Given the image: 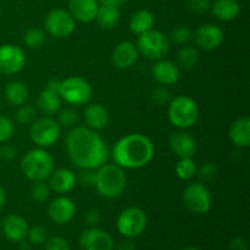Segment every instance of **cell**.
<instances>
[{
    "instance_id": "1",
    "label": "cell",
    "mask_w": 250,
    "mask_h": 250,
    "mask_svg": "<svg viewBox=\"0 0 250 250\" xmlns=\"http://www.w3.org/2000/svg\"><path fill=\"white\" fill-rule=\"evenodd\" d=\"M68 158L78 168L97 170L106 163L109 149L97 131L88 127H73L66 136Z\"/></svg>"
},
{
    "instance_id": "2",
    "label": "cell",
    "mask_w": 250,
    "mask_h": 250,
    "mask_svg": "<svg viewBox=\"0 0 250 250\" xmlns=\"http://www.w3.org/2000/svg\"><path fill=\"white\" fill-rule=\"evenodd\" d=\"M155 146L149 137L132 133L122 137L115 143L111 155L114 163L122 168H141L154 158Z\"/></svg>"
},
{
    "instance_id": "3",
    "label": "cell",
    "mask_w": 250,
    "mask_h": 250,
    "mask_svg": "<svg viewBox=\"0 0 250 250\" xmlns=\"http://www.w3.org/2000/svg\"><path fill=\"white\" fill-rule=\"evenodd\" d=\"M127 177L125 170L116 164H106L100 166L97 171L98 193L106 199H114L125 192Z\"/></svg>"
},
{
    "instance_id": "4",
    "label": "cell",
    "mask_w": 250,
    "mask_h": 250,
    "mask_svg": "<svg viewBox=\"0 0 250 250\" xmlns=\"http://www.w3.org/2000/svg\"><path fill=\"white\" fill-rule=\"evenodd\" d=\"M21 170L23 175L33 182L45 181L54 171V159L45 149H32L22 158Z\"/></svg>"
},
{
    "instance_id": "5",
    "label": "cell",
    "mask_w": 250,
    "mask_h": 250,
    "mask_svg": "<svg viewBox=\"0 0 250 250\" xmlns=\"http://www.w3.org/2000/svg\"><path fill=\"white\" fill-rule=\"evenodd\" d=\"M167 116L171 124L177 128H189L198 121L199 107L192 98L180 95L168 103Z\"/></svg>"
},
{
    "instance_id": "6",
    "label": "cell",
    "mask_w": 250,
    "mask_h": 250,
    "mask_svg": "<svg viewBox=\"0 0 250 250\" xmlns=\"http://www.w3.org/2000/svg\"><path fill=\"white\" fill-rule=\"evenodd\" d=\"M148 217L141 208L129 207L120 212L116 221L117 231L126 238H136L146 231Z\"/></svg>"
},
{
    "instance_id": "7",
    "label": "cell",
    "mask_w": 250,
    "mask_h": 250,
    "mask_svg": "<svg viewBox=\"0 0 250 250\" xmlns=\"http://www.w3.org/2000/svg\"><path fill=\"white\" fill-rule=\"evenodd\" d=\"M61 134V127L54 119L49 116L36 119L31 124L29 137L38 148L46 149L54 146L59 141Z\"/></svg>"
},
{
    "instance_id": "8",
    "label": "cell",
    "mask_w": 250,
    "mask_h": 250,
    "mask_svg": "<svg viewBox=\"0 0 250 250\" xmlns=\"http://www.w3.org/2000/svg\"><path fill=\"white\" fill-rule=\"evenodd\" d=\"M137 48L143 56L150 60H160L170 50V39L163 32L150 29L141 34L137 42Z\"/></svg>"
},
{
    "instance_id": "9",
    "label": "cell",
    "mask_w": 250,
    "mask_h": 250,
    "mask_svg": "<svg viewBox=\"0 0 250 250\" xmlns=\"http://www.w3.org/2000/svg\"><path fill=\"white\" fill-rule=\"evenodd\" d=\"M60 98L71 105L87 104L92 98V85L80 76H71L61 81Z\"/></svg>"
},
{
    "instance_id": "10",
    "label": "cell",
    "mask_w": 250,
    "mask_h": 250,
    "mask_svg": "<svg viewBox=\"0 0 250 250\" xmlns=\"http://www.w3.org/2000/svg\"><path fill=\"white\" fill-rule=\"evenodd\" d=\"M183 204L193 214L203 215L211 209L212 198L204 183L195 182L187 186L182 195Z\"/></svg>"
},
{
    "instance_id": "11",
    "label": "cell",
    "mask_w": 250,
    "mask_h": 250,
    "mask_svg": "<svg viewBox=\"0 0 250 250\" xmlns=\"http://www.w3.org/2000/svg\"><path fill=\"white\" fill-rule=\"evenodd\" d=\"M44 26L50 36L55 38H66L75 32L76 21L66 10L55 9L46 15Z\"/></svg>"
},
{
    "instance_id": "12",
    "label": "cell",
    "mask_w": 250,
    "mask_h": 250,
    "mask_svg": "<svg viewBox=\"0 0 250 250\" xmlns=\"http://www.w3.org/2000/svg\"><path fill=\"white\" fill-rule=\"evenodd\" d=\"M26 65V54L15 44L0 45V73L11 76L19 73Z\"/></svg>"
},
{
    "instance_id": "13",
    "label": "cell",
    "mask_w": 250,
    "mask_h": 250,
    "mask_svg": "<svg viewBox=\"0 0 250 250\" xmlns=\"http://www.w3.org/2000/svg\"><path fill=\"white\" fill-rule=\"evenodd\" d=\"M80 246L83 250H112L114 239L107 232L90 227L81 233Z\"/></svg>"
},
{
    "instance_id": "14",
    "label": "cell",
    "mask_w": 250,
    "mask_h": 250,
    "mask_svg": "<svg viewBox=\"0 0 250 250\" xmlns=\"http://www.w3.org/2000/svg\"><path fill=\"white\" fill-rule=\"evenodd\" d=\"M76 207L72 199L66 195H59L51 200L48 209L49 219L58 225L68 224L75 217Z\"/></svg>"
},
{
    "instance_id": "15",
    "label": "cell",
    "mask_w": 250,
    "mask_h": 250,
    "mask_svg": "<svg viewBox=\"0 0 250 250\" xmlns=\"http://www.w3.org/2000/svg\"><path fill=\"white\" fill-rule=\"evenodd\" d=\"M194 41L195 44L203 50H215L224 42V32L216 24H203L194 33Z\"/></svg>"
},
{
    "instance_id": "16",
    "label": "cell",
    "mask_w": 250,
    "mask_h": 250,
    "mask_svg": "<svg viewBox=\"0 0 250 250\" xmlns=\"http://www.w3.org/2000/svg\"><path fill=\"white\" fill-rule=\"evenodd\" d=\"M139 51L132 42H121L112 51V63L120 70H128L137 62Z\"/></svg>"
},
{
    "instance_id": "17",
    "label": "cell",
    "mask_w": 250,
    "mask_h": 250,
    "mask_svg": "<svg viewBox=\"0 0 250 250\" xmlns=\"http://www.w3.org/2000/svg\"><path fill=\"white\" fill-rule=\"evenodd\" d=\"M28 229L26 220L16 214L7 215L1 222L2 233L11 242H23L28 233Z\"/></svg>"
},
{
    "instance_id": "18",
    "label": "cell",
    "mask_w": 250,
    "mask_h": 250,
    "mask_svg": "<svg viewBox=\"0 0 250 250\" xmlns=\"http://www.w3.org/2000/svg\"><path fill=\"white\" fill-rule=\"evenodd\" d=\"M153 77L159 84L173 85L178 82L181 76L180 67L175 62L165 59H160L153 66Z\"/></svg>"
},
{
    "instance_id": "19",
    "label": "cell",
    "mask_w": 250,
    "mask_h": 250,
    "mask_svg": "<svg viewBox=\"0 0 250 250\" xmlns=\"http://www.w3.org/2000/svg\"><path fill=\"white\" fill-rule=\"evenodd\" d=\"M170 148L178 158H192L197 151V141L188 132H175L168 138Z\"/></svg>"
},
{
    "instance_id": "20",
    "label": "cell",
    "mask_w": 250,
    "mask_h": 250,
    "mask_svg": "<svg viewBox=\"0 0 250 250\" xmlns=\"http://www.w3.org/2000/svg\"><path fill=\"white\" fill-rule=\"evenodd\" d=\"M99 6L98 0H70L68 12L75 21L88 23L95 20Z\"/></svg>"
},
{
    "instance_id": "21",
    "label": "cell",
    "mask_w": 250,
    "mask_h": 250,
    "mask_svg": "<svg viewBox=\"0 0 250 250\" xmlns=\"http://www.w3.org/2000/svg\"><path fill=\"white\" fill-rule=\"evenodd\" d=\"M76 175L70 168H59L54 170L49 177V187L50 190L58 193L59 195H65L66 193L71 192L75 188Z\"/></svg>"
},
{
    "instance_id": "22",
    "label": "cell",
    "mask_w": 250,
    "mask_h": 250,
    "mask_svg": "<svg viewBox=\"0 0 250 250\" xmlns=\"http://www.w3.org/2000/svg\"><path fill=\"white\" fill-rule=\"evenodd\" d=\"M84 121L87 127L94 131L105 128L109 125L110 114L102 104H90L84 110Z\"/></svg>"
},
{
    "instance_id": "23",
    "label": "cell",
    "mask_w": 250,
    "mask_h": 250,
    "mask_svg": "<svg viewBox=\"0 0 250 250\" xmlns=\"http://www.w3.org/2000/svg\"><path fill=\"white\" fill-rule=\"evenodd\" d=\"M229 137L232 143L239 148H247L250 144V119L243 116L237 119L231 125Z\"/></svg>"
},
{
    "instance_id": "24",
    "label": "cell",
    "mask_w": 250,
    "mask_h": 250,
    "mask_svg": "<svg viewBox=\"0 0 250 250\" xmlns=\"http://www.w3.org/2000/svg\"><path fill=\"white\" fill-rule=\"evenodd\" d=\"M211 10L217 20L229 22L238 17L239 12H241V6L237 0H215Z\"/></svg>"
},
{
    "instance_id": "25",
    "label": "cell",
    "mask_w": 250,
    "mask_h": 250,
    "mask_svg": "<svg viewBox=\"0 0 250 250\" xmlns=\"http://www.w3.org/2000/svg\"><path fill=\"white\" fill-rule=\"evenodd\" d=\"M37 106L45 116H53V115L58 114L61 107L60 95L50 92L45 88L39 93L38 99H37Z\"/></svg>"
},
{
    "instance_id": "26",
    "label": "cell",
    "mask_w": 250,
    "mask_h": 250,
    "mask_svg": "<svg viewBox=\"0 0 250 250\" xmlns=\"http://www.w3.org/2000/svg\"><path fill=\"white\" fill-rule=\"evenodd\" d=\"M154 27V16L150 11L146 9L138 10L129 19V29L137 36L150 31Z\"/></svg>"
},
{
    "instance_id": "27",
    "label": "cell",
    "mask_w": 250,
    "mask_h": 250,
    "mask_svg": "<svg viewBox=\"0 0 250 250\" xmlns=\"http://www.w3.org/2000/svg\"><path fill=\"white\" fill-rule=\"evenodd\" d=\"M5 99L14 106H21V105L26 104L27 99H28V88L23 82L20 81H14L10 82L5 88Z\"/></svg>"
},
{
    "instance_id": "28",
    "label": "cell",
    "mask_w": 250,
    "mask_h": 250,
    "mask_svg": "<svg viewBox=\"0 0 250 250\" xmlns=\"http://www.w3.org/2000/svg\"><path fill=\"white\" fill-rule=\"evenodd\" d=\"M95 21L98 22L103 29H114L119 24L120 21V10L116 6H109V5H102L99 6L95 16Z\"/></svg>"
},
{
    "instance_id": "29",
    "label": "cell",
    "mask_w": 250,
    "mask_h": 250,
    "mask_svg": "<svg viewBox=\"0 0 250 250\" xmlns=\"http://www.w3.org/2000/svg\"><path fill=\"white\" fill-rule=\"evenodd\" d=\"M198 60H199V54H198V50L194 46L186 44L185 46H182L178 50L177 66L180 68H183V70H192L198 63Z\"/></svg>"
},
{
    "instance_id": "30",
    "label": "cell",
    "mask_w": 250,
    "mask_h": 250,
    "mask_svg": "<svg viewBox=\"0 0 250 250\" xmlns=\"http://www.w3.org/2000/svg\"><path fill=\"white\" fill-rule=\"evenodd\" d=\"M175 171L180 180L189 181L197 173V164L192 158H180L178 163L176 164Z\"/></svg>"
},
{
    "instance_id": "31",
    "label": "cell",
    "mask_w": 250,
    "mask_h": 250,
    "mask_svg": "<svg viewBox=\"0 0 250 250\" xmlns=\"http://www.w3.org/2000/svg\"><path fill=\"white\" fill-rule=\"evenodd\" d=\"M23 41L27 48L39 49L43 46V44L45 43L46 41L45 32H44L43 29L39 28H29L28 31L24 33Z\"/></svg>"
},
{
    "instance_id": "32",
    "label": "cell",
    "mask_w": 250,
    "mask_h": 250,
    "mask_svg": "<svg viewBox=\"0 0 250 250\" xmlns=\"http://www.w3.org/2000/svg\"><path fill=\"white\" fill-rule=\"evenodd\" d=\"M50 192V187L45 181H37L31 188V197L34 202L44 203L49 199Z\"/></svg>"
},
{
    "instance_id": "33",
    "label": "cell",
    "mask_w": 250,
    "mask_h": 250,
    "mask_svg": "<svg viewBox=\"0 0 250 250\" xmlns=\"http://www.w3.org/2000/svg\"><path fill=\"white\" fill-rule=\"evenodd\" d=\"M78 122V112L75 109H63L59 112L58 124L63 128H73Z\"/></svg>"
},
{
    "instance_id": "34",
    "label": "cell",
    "mask_w": 250,
    "mask_h": 250,
    "mask_svg": "<svg viewBox=\"0 0 250 250\" xmlns=\"http://www.w3.org/2000/svg\"><path fill=\"white\" fill-rule=\"evenodd\" d=\"M15 119L21 125L32 124L36 120V109L32 105H21L15 114Z\"/></svg>"
},
{
    "instance_id": "35",
    "label": "cell",
    "mask_w": 250,
    "mask_h": 250,
    "mask_svg": "<svg viewBox=\"0 0 250 250\" xmlns=\"http://www.w3.org/2000/svg\"><path fill=\"white\" fill-rule=\"evenodd\" d=\"M217 173H219V168L214 163H204L200 167H197L198 177L203 181V182H211L216 178Z\"/></svg>"
},
{
    "instance_id": "36",
    "label": "cell",
    "mask_w": 250,
    "mask_h": 250,
    "mask_svg": "<svg viewBox=\"0 0 250 250\" xmlns=\"http://www.w3.org/2000/svg\"><path fill=\"white\" fill-rule=\"evenodd\" d=\"M193 38V34L190 32V29L186 26H178L171 32L170 39L176 44H180V45H186L190 39Z\"/></svg>"
},
{
    "instance_id": "37",
    "label": "cell",
    "mask_w": 250,
    "mask_h": 250,
    "mask_svg": "<svg viewBox=\"0 0 250 250\" xmlns=\"http://www.w3.org/2000/svg\"><path fill=\"white\" fill-rule=\"evenodd\" d=\"M27 237H28L29 242L32 244L39 246V244H43L46 242V239H48V231H46L45 227L41 226V225H37V226L28 229Z\"/></svg>"
},
{
    "instance_id": "38",
    "label": "cell",
    "mask_w": 250,
    "mask_h": 250,
    "mask_svg": "<svg viewBox=\"0 0 250 250\" xmlns=\"http://www.w3.org/2000/svg\"><path fill=\"white\" fill-rule=\"evenodd\" d=\"M76 181L83 187H95L97 171L93 168H81V172L76 176Z\"/></svg>"
},
{
    "instance_id": "39",
    "label": "cell",
    "mask_w": 250,
    "mask_h": 250,
    "mask_svg": "<svg viewBox=\"0 0 250 250\" xmlns=\"http://www.w3.org/2000/svg\"><path fill=\"white\" fill-rule=\"evenodd\" d=\"M171 93L170 90L166 88V85H159V87L154 88L151 90V100L153 103H155L156 105L161 106V105L168 104L171 102Z\"/></svg>"
},
{
    "instance_id": "40",
    "label": "cell",
    "mask_w": 250,
    "mask_h": 250,
    "mask_svg": "<svg viewBox=\"0 0 250 250\" xmlns=\"http://www.w3.org/2000/svg\"><path fill=\"white\" fill-rule=\"evenodd\" d=\"M14 124L9 117L0 115V144L6 143L14 134Z\"/></svg>"
},
{
    "instance_id": "41",
    "label": "cell",
    "mask_w": 250,
    "mask_h": 250,
    "mask_svg": "<svg viewBox=\"0 0 250 250\" xmlns=\"http://www.w3.org/2000/svg\"><path fill=\"white\" fill-rule=\"evenodd\" d=\"M45 250H71V248L65 238L56 236L50 239H46Z\"/></svg>"
},
{
    "instance_id": "42",
    "label": "cell",
    "mask_w": 250,
    "mask_h": 250,
    "mask_svg": "<svg viewBox=\"0 0 250 250\" xmlns=\"http://www.w3.org/2000/svg\"><path fill=\"white\" fill-rule=\"evenodd\" d=\"M188 6L195 14H204L211 7L210 0H189Z\"/></svg>"
},
{
    "instance_id": "43",
    "label": "cell",
    "mask_w": 250,
    "mask_h": 250,
    "mask_svg": "<svg viewBox=\"0 0 250 250\" xmlns=\"http://www.w3.org/2000/svg\"><path fill=\"white\" fill-rule=\"evenodd\" d=\"M84 220H85V224L88 225L89 227H97L98 225L100 224L102 221V214L98 209H88L87 212L84 215Z\"/></svg>"
},
{
    "instance_id": "44",
    "label": "cell",
    "mask_w": 250,
    "mask_h": 250,
    "mask_svg": "<svg viewBox=\"0 0 250 250\" xmlns=\"http://www.w3.org/2000/svg\"><path fill=\"white\" fill-rule=\"evenodd\" d=\"M17 149L11 144H2L0 146V158L4 160H12L16 158Z\"/></svg>"
},
{
    "instance_id": "45",
    "label": "cell",
    "mask_w": 250,
    "mask_h": 250,
    "mask_svg": "<svg viewBox=\"0 0 250 250\" xmlns=\"http://www.w3.org/2000/svg\"><path fill=\"white\" fill-rule=\"evenodd\" d=\"M229 250H248V244L246 243L243 238L241 237H236L231 241L229 246Z\"/></svg>"
},
{
    "instance_id": "46",
    "label": "cell",
    "mask_w": 250,
    "mask_h": 250,
    "mask_svg": "<svg viewBox=\"0 0 250 250\" xmlns=\"http://www.w3.org/2000/svg\"><path fill=\"white\" fill-rule=\"evenodd\" d=\"M60 88H61V81L59 80H51L49 81L48 84H46V89L50 90V92L56 93V94L60 95Z\"/></svg>"
},
{
    "instance_id": "47",
    "label": "cell",
    "mask_w": 250,
    "mask_h": 250,
    "mask_svg": "<svg viewBox=\"0 0 250 250\" xmlns=\"http://www.w3.org/2000/svg\"><path fill=\"white\" fill-rule=\"evenodd\" d=\"M102 5H109V6H116L120 7L124 5L127 0H98Z\"/></svg>"
},
{
    "instance_id": "48",
    "label": "cell",
    "mask_w": 250,
    "mask_h": 250,
    "mask_svg": "<svg viewBox=\"0 0 250 250\" xmlns=\"http://www.w3.org/2000/svg\"><path fill=\"white\" fill-rule=\"evenodd\" d=\"M117 250H136V247H134V244L131 243V242L125 241L120 244L119 249Z\"/></svg>"
},
{
    "instance_id": "49",
    "label": "cell",
    "mask_w": 250,
    "mask_h": 250,
    "mask_svg": "<svg viewBox=\"0 0 250 250\" xmlns=\"http://www.w3.org/2000/svg\"><path fill=\"white\" fill-rule=\"evenodd\" d=\"M5 200H6V193H5L4 188L0 186V210H1V208L4 207Z\"/></svg>"
},
{
    "instance_id": "50",
    "label": "cell",
    "mask_w": 250,
    "mask_h": 250,
    "mask_svg": "<svg viewBox=\"0 0 250 250\" xmlns=\"http://www.w3.org/2000/svg\"><path fill=\"white\" fill-rule=\"evenodd\" d=\"M183 250H202V249L195 248V247H190V248H186V249H183Z\"/></svg>"
}]
</instances>
